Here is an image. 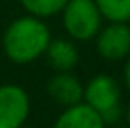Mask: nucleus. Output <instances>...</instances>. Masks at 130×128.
Listing matches in <instances>:
<instances>
[{
    "label": "nucleus",
    "mask_w": 130,
    "mask_h": 128,
    "mask_svg": "<svg viewBox=\"0 0 130 128\" xmlns=\"http://www.w3.org/2000/svg\"><path fill=\"white\" fill-rule=\"evenodd\" d=\"M51 42V32L44 20L21 16L11 23L2 37L5 56L18 65H26L41 58Z\"/></svg>",
    "instance_id": "obj_1"
},
{
    "label": "nucleus",
    "mask_w": 130,
    "mask_h": 128,
    "mask_svg": "<svg viewBox=\"0 0 130 128\" xmlns=\"http://www.w3.org/2000/svg\"><path fill=\"white\" fill-rule=\"evenodd\" d=\"M83 102L95 109L106 125H112L121 118V89L114 77L97 74L85 86Z\"/></svg>",
    "instance_id": "obj_2"
},
{
    "label": "nucleus",
    "mask_w": 130,
    "mask_h": 128,
    "mask_svg": "<svg viewBox=\"0 0 130 128\" xmlns=\"http://www.w3.org/2000/svg\"><path fill=\"white\" fill-rule=\"evenodd\" d=\"M63 28L74 41H91L102 28V16L95 0H69L62 9Z\"/></svg>",
    "instance_id": "obj_3"
},
{
    "label": "nucleus",
    "mask_w": 130,
    "mask_h": 128,
    "mask_svg": "<svg viewBox=\"0 0 130 128\" xmlns=\"http://www.w3.org/2000/svg\"><path fill=\"white\" fill-rule=\"evenodd\" d=\"M30 116V97L18 84L0 86V128H20Z\"/></svg>",
    "instance_id": "obj_4"
},
{
    "label": "nucleus",
    "mask_w": 130,
    "mask_h": 128,
    "mask_svg": "<svg viewBox=\"0 0 130 128\" xmlns=\"http://www.w3.org/2000/svg\"><path fill=\"white\" fill-rule=\"evenodd\" d=\"M97 53L109 62H120L130 54V25L109 23L100 28L97 37Z\"/></svg>",
    "instance_id": "obj_5"
},
{
    "label": "nucleus",
    "mask_w": 130,
    "mask_h": 128,
    "mask_svg": "<svg viewBox=\"0 0 130 128\" xmlns=\"http://www.w3.org/2000/svg\"><path fill=\"white\" fill-rule=\"evenodd\" d=\"M46 89L51 100L62 107H70L83 102L85 86L70 72H55V76H51V79L47 81Z\"/></svg>",
    "instance_id": "obj_6"
},
{
    "label": "nucleus",
    "mask_w": 130,
    "mask_h": 128,
    "mask_svg": "<svg viewBox=\"0 0 130 128\" xmlns=\"http://www.w3.org/2000/svg\"><path fill=\"white\" fill-rule=\"evenodd\" d=\"M102 116L91 107L79 102L76 105L65 107L63 112L58 116L53 128H106Z\"/></svg>",
    "instance_id": "obj_7"
},
{
    "label": "nucleus",
    "mask_w": 130,
    "mask_h": 128,
    "mask_svg": "<svg viewBox=\"0 0 130 128\" xmlns=\"http://www.w3.org/2000/svg\"><path fill=\"white\" fill-rule=\"evenodd\" d=\"M44 54L47 58L49 67L55 72H70L72 68H76V65L79 62V53H77L76 44L67 39L51 41Z\"/></svg>",
    "instance_id": "obj_8"
},
{
    "label": "nucleus",
    "mask_w": 130,
    "mask_h": 128,
    "mask_svg": "<svg viewBox=\"0 0 130 128\" xmlns=\"http://www.w3.org/2000/svg\"><path fill=\"white\" fill-rule=\"evenodd\" d=\"M102 20L109 23H130V0H95Z\"/></svg>",
    "instance_id": "obj_9"
},
{
    "label": "nucleus",
    "mask_w": 130,
    "mask_h": 128,
    "mask_svg": "<svg viewBox=\"0 0 130 128\" xmlns=\"http://www.w3.org/2000/svg\"><path fill=\"white\" fill-rule=\"evenodd\" d=\"M20 2L30 16L44 20V18H51L62 12V9L69 0H20Z\"/></svg>",
    "instance_id": "obj_10"
},
{
    "label": "nucleus",
    "mask_w": 130,
    "mask_h": 128,
    "mask_svg": "<svg viewBox=\"0 0 130 128\" xmlns=\"http://www.w3.org/2000/svg\"><path fill=\"white\" fill-rule=\"evenodd\" d=\"M123 76H125V84L130 89V54L127 58V63H125V70H123Z\"/></svg>",
    "instance_id": "obj_11"
},
{
    "label": "nucleus",
    "mask_w": 130,
    "mask_h": 128,
    "mask_svg": "<svg viewBox=\"0 0 130 128\" xmlns=\"http://www.w3.org/2000/svg\"><path fill=\"white\" fill-rule=\"evenodd\" d=\"M127 121H128V126H130V105H128V111H127Z\"/></svg>",
    "instance_id": "obj_12"
},
{
    "label": "nucleus",
    "mask_w": 130,
    "mask_h": 128,
    "mask_svg": "<svg viewBox=\"0 0 130 128\" xmlns=\"http://www.w3.org/2000/svg\"><path fill=\"white\" fill-rule=\"evenodd\" d=\"M20 128H39V126H25V125H23V126H20Z\"/></svg>",
    "instance_id": "obj_13"
},
{
    "label": "nucleus",
    "mask_w": 130,
    "mask_h": 128,
    "mask_svg": "<svg viewBox=\"0 0 130 128\" xmlns=\"http://www.w3.org/2000/svg\"><path fill=\"white\" fill-rule=\"evenodd\" d=\"M112 128H125V126H112ZM130 128V126H128Z\"/></svg>",
    "instance_id": "obj_14"
}]
</instances>
